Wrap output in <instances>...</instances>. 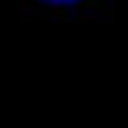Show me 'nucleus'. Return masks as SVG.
<instances>
[{
	"label": "nucleus",
	"instance_id": "obj_1",
	"mask_svg": "<svg viewBox=\"0 0 128 128\" xmlns=\"http://www.w3.org/2000/svg\"><path fill=\"white\" fill-rule=\"evenodd\" d=\"M51 3H71V0H51Z\"/></svg>",
	"mask_w": 128,
	"mask_h": 128
}]
</instances>
